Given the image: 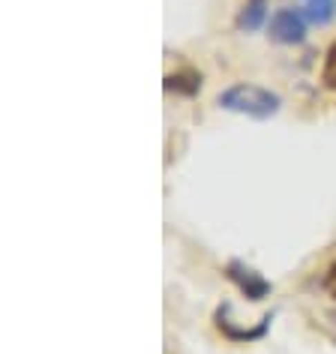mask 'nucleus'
<instances>
[{
	"mask_svg": "<svg viewBox=\"0 0 336 354\" xmlns=\"http://www.w3.org/2000/svg\"><path fill=\"white\" fill-rule=\"evenodd\" d=\"M216 102H219V109L246 114V118H252V120H270V118H277L282 109L279 93L268 91V87H259V84H246V82L225 87V91L216 96Z\"/></svg>",
	"mask_w": 336,
	"mask_h": 354,
	"instance_id": "f257e3e1",
	"label": "nucleus"
},
{
	"mask_svg": "<svg viewBox=\"0 0 336 354\" xmlns=\"http://www.w3.org/2000/svg\"><path fill=\"white\" fill-rule=\"evenodd\" d=\"M306 37V21L297 10H277L270 19V39L279 46H297Z\"/></svg>",
	"mask_w": 336,
	"mask_h": 354,
	"instance_id": "f03ea898",
	"label": "nucleus"
},
{
	"mask_svg": "<svg viewBox=\"0 0 336 354\" xmlns=\"http://www.w3.org/2000/svg\"><path fill=\"white\" fill-rule=\"evenodd\" d=\"M225 277L234 282L237 288L243 291L250 300H264L273 291L270 286V279H264L259 270H252V268H246L243 261H228V268H225Z\"/></svg>",
	"mask_w": 336,
	"mask_h": 354,
	"instance_id": "7ed1b4c3",
	"label": "nucleus"
},
{
	"mask_svg": "<svg viewBox=\"0 0 336 354\" xmlns=\"http://www.w3.org/2000/svg\"><path fill=\"white\" fill-rule=\"evenodd\" d=\"M295 10L304 15V21L324 28L336 19V0H295Z\"/></svg>",
	"mask_w": 336,
	"mask_h": 354,
	"instance_id": "20e7f679",
	"label": "nucleus"
},
{
	"mask_svg": "<svg viewBox=\"0 0 336 354\" xmlns=\"http://www.w3.org/2000/svg\"><path fill=\"white\" fill-rule=\"evenodd\" d=\"M165 91H174L180 96H196L201 91V73L196 69H178L165 75Z\"/></svg>",
	"mask_w": 336,
	"mask_h": 354,
	"instance_id": "39448f33",
	"label": "nucleus"
},
{
	"mask_svg": "<svg viewBox=\"0 0 336 354\" xmlns=\"http://www.w3.org/2000/svg\"><path fill=\"white\" fill-rule=\"evenodd\" d=\"M264 19H268V3H264V0H246L241 15H237V28L252 33V30L261 28Z\"/></svg>",
	"mask_w": 336,
	"mask_h": 354,
	"instance_id": "423d86ee",
	"label": "nucleus"
},
{
	"mask_svg": "<svg viewBox=\"0 0 336 354\" xmlns=\"http://www.w3.org/2000/svg\"><path fill=\"white\" fill-rule=\"evenodd\" d=\"M321 84L327 91H336V42L327 48L324 55V66H321Z\"/></svg>",
	"mask_w": 336,
	"mask_h": 354,
	"instance_id": "0eeeda50",
	"label": "nucleus"
},
{
	"mask_svg": "<svg viewBox=\"0 0 336 354\" xmlns=\"http://www.w3.org/2000/svg\"><path fill=\"white\" fill-rule=\"evenodd\" d=\"M324 286H327V291L336 297V264H330V270H327V277H324Z\"/></svg>",
	"mask_w": 336,
	"mask_h": 354,
	"instance_id": "6e6552de",
	"label": "nucleus"
},
{
	"mask_svg": "<svg viewBox=\"0 0 336 354\" xmlns=\"http://www.w3.org/2000/svg\"><path fill=\"white\" fill-rule=\"evenodd\" d=\"M264 3H268V0H264Z\"/></svg>",
	"mask_w": 336,
	"mask_h": 354,
	"instance_id": "1a4fd4ad",
	"label": "nucleus"
}]
</instances>
